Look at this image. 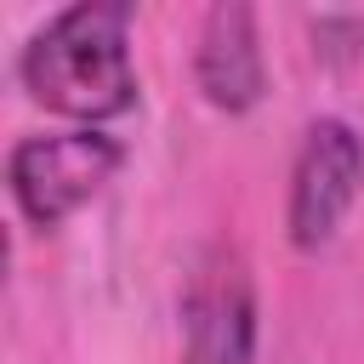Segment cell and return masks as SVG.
<instances>
[{"instance_id":"6da1fadb","label":"cell","mask_w":364,"mask_h":364,"mask_svg":"<svg viewBox=\"0 0 364 364\" xmlns=\"http://www.w3.org/2000/svg\"><path fill=\"white\" fill-rule=\"evenodd\" d=\"M23 91L74 125H108L136 108V63H131V6L125 0H80L46 17L17 57Z\"/></svg>"},{"instance_id":"7a4b0ae2","label":"cell","mask_w":364,"mask_h":364,"mask_svg":"<svg viewBox=\"0 0 364 364\" xmlns=\"http://www.w3.org/2000/svg\"><path fill=\"white\" fill-rule=\"evenodd\" d=\"M125 165V142L97 131V125H74V131H51V136H23L6 159V188L11 205L28 228L51 233L63 228L80 205H91L114 171Z\"/></svg>"},{"instance_id":"3957f363","label":"cell","mask_w":364,"mask_h":364,"mask_svg":"<svg viewBox=\"0 0 364 364\" xmlns=\"http://www.w3.org/2000/svg\"><path fill=\"white\" fill-rule=\"evenodd\" d=\"M364 193V142L347 119L324 114L301 131V148H296V165H290V199H284V233L296 250H324L347 210L358 205Z\"/></svg>"},{"instance_id":"5b68a950","label":"cell","mask_w":364,"mask_h":364,"mask_svg":"<svg viewBox=\"0 0 364 364\" xmlns=\"http://www.w3.org/2000/svg\"><path fill=\"white\" fill-rule=\"evenodd\" d=\"M193 85L216 114H250L267 97L262 34H256V11L245 0H222L205 11L199 46H193Z\"/></svg>"},{"instance_id":"277c9868","label":"cell","mask_w":364,"mask_h":364,"mask_svg":"<svg viewBox=\"0 0 364 364\" xmlns=\"http://www.w3.org/2000/svg\"><path fill=\"white\" fill-rule=\"evenodd\" d=\"M176 364H256V290L233 256H210L182 296Z\"/></svg>"}]
</instances>
